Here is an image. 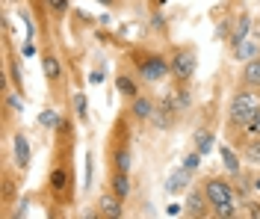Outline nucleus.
Masks as SVG:
<instances>
[{"mask_svg":"<svg viewBox=\"0 0 260 219\" xmlns=\"http://www.w3.org/2000/svg\"><path fill=\"white\" fill-rule=\"evenodd\" d=\"M74 104H77V113H80V116H86V98H83V95H77V98H74Z\"/></svg>","mask_w":260,"mask_h":219,"instance_id":"bb28decb","label":"nucleus"},{"mask_svg":"<svg viewBox=\"0 0 260 219\" xmlns=\"http://www.w3.org/2000/svg\"><path fill=\"white\" fill-rule=\"evenodd\" d=\"M222 160H225V169H231L234 175L240 172V157L231 151V148H225V145H222Z\"/></svg>","mask_w":260,"mask_h":219,"instance_id":"aec40b11","label":"nucleus"},{"mask_svg":"<svg viewBox=\"0 0 260 219\" xmlns=\"http://www.w3.org/2000/svg\"><path fill=\"white\" fill-rule=\"evenodd\" d=\"M39 124H42V128H56V124H59V118H56L53 110H45V113L39 116Z\"/></svg>","mask_w":260,"mask_h":219,"instance_id":"b1692460","label":"nucleus"},{"mask_svg":"<svg viewBox=\"0 0 260 219\" xmlns=\"http://www.w3.org/2000/svg\"><path fill=\"white\" fill-rule=\"evenodd\" d=\"M115 86H118V92H121V95H127V98H136V95H139L136 83H133L130 77H124V74H121V77H115Z\"/></svg>","mask_w":260,"mask_h":219,"instance_id":"f3484780","label":"nucleus"},{"mask_svg":"<svg viewBox=\"0 0 260 219\" xmlns=\"http://www.w3.org/2000/svg\"><path fill=\"white\" fill-rule=\"evenodd\" d=\"M243 86L260 89V56L245 59V66H243Z\"/></svg>","mask_w":260,"mask_h":219,"instance_id":"0eeeda50","label":"nucleus"},{"mask_svg":"<svg viewBox=\"0 0 260 219\" xmlns=\"http://www.w3.org/2000/svg\"><path fill=\"white\" fill-rule=\"evenodd\" d=\"M210 199H207V193H204V186L201 190H189L186 193V204H183V210H186V216H195V219H201V216H207L210 213Z\"/></svg>","mask_w":260,"mask_h":219,"instance_id":"20e7f679","label":"nucleus"},{"mask_svg":"<svg viewBox=\"0 0 260 219\" xmlns=\"http://www.w3.org/2000/svg\"><path fill=\"white\" fill-rule=\"evenodd\" d=\"M198 163H201V151H192L186 160H183V169H186V172H192V169H198Z\"/></svg>","mask_w":260,"mask_h":219,"instance_id":"a878e982","label":"nucleus"},{"mask_svg":"<svg viewBox=\"0 0 260 219\" xmlns=\"http://www.w3.org/2000/svg\"><path fill=\"white\" fill-rule=\"evenodd\" d=\"M110 190H113L115 196L124 202V199H127V193H130V178H127V172H115V169H113V181H110Z\"/></svg>","mask_w":260,"mask_h":219,"instance_id":"f8f14e48","label":"nucleus"},{"mask_svg":"<svg viewBox=\"0 0 260 219\" xmlns=\"http://www.w3.org/2000/svg\"><path fill=\"white\" fill-rule=\"evenodd\" d=\"M186 184H189V172H186V169H180L178 175H172V178H169L166 190H169V193H183Z\"/></svg>","mask_w":260,"mask_h":219,"instance_id":"4468645a","label":"nucleus"},{"mask_svg":"<svg viewBox=\"0 0 260 219\" xmlns=\"http://www.w3.org/2000/svg\"><path fill=\"white\" fill-rule=\"evenodd\" d=\"M113 169L115 172H130V151L121 145L118 151H115V157H113Z\"/></svg>","mask_w":260,"mask_h":219,"instance_id":"dca6fc26","label":"nucleus"},{"mask_svg":"<svg viewBox=\"0 0 260 219\" xmlns=\"http://www.w3.org/2000/svg\"><path fill=\"white\" fill-rule=\"evenodd\" d=\"M65 181H68L65 169H53V175H50V186H53L56 193H62V190H65Z\"/></svg>","mask_w":260,"mask_h":219,"instance_id":"412c9836","label":"nucleus"},{"mask_svg":"<svg viewBox=\"0 0 260 219\" xmlns=\"http://www.w3.org/2000/svg\"><path fill=\"white\" fill-rule=\"evenodd\" d=\"M42 68H45V77H48L50 83H56L59 77H62V66H59V59L56 56H45V62H42Z\"/></svg>","mask_w":260,"mask_h":219,"instance_id":"ddd939ff","label":"nucleus"},{"mask_svg":"<svg viewBox=\"0 0 260 219\" xmlns=\"http://www.w3.org/2000/svg\"><path fill=\"white\" fill-rule=\"evenodd\" d=\"M234 56L237 59H251V56H257V45L254 42H243V45L234 48Z\"/></svg>","mask_w":260,"mask_h":219,"instance_id":"a211bd4d","label":"nucleus"},{"mask_svg":"<svg viewBox=\"0 0 260 219\" xmlns=\"http://www.w3.org/2000/svg\"><path fill=\"white\" fill-rule=\"evenodd\" d=\"M248 30H251V18L240 15V18H237V24H234V30H231V45H234V48H237V45H243L245 36H248Z\"/></svg>","mask_w":260,"mask_h":219,"instance_id":"9d476101","label":"nucleus"},{"mask_svg":"<svg viewBox=\"0 0 260 219\" xmlns=\"http://www.w3.org/2000/svg\"><path fill=\"white\" fill-rule=\"evenodd\" d=\"M257 110H260V95L251 89V86L234 92L231 107H228V121H231V128H245Z\"/></svg>","mask_w":260,"mask_h":219,"instance_id":"f257e3e1","label":"nucleus"},{"mask_svg":"<svg viewBox=\"0 0 260 219\" xmlns=\"http://www.w3.org/2000/svg\"><path fill=\"white\" fill-rule=\"evenodd\" d=\"M195 71V56L189 51H178L172 56V74L178 77V80H189Z\"/></svg>","mask_w":260,"mask_h":219,"instance_id":"39448f33","label":"nucleus"},{"mask_svg":"<svg viewBox=\"0 0 260 219\" xmlns=\"http://www.w3.org/2000/svg\"><path fill=\"white\" fill-rule=\"evenodd\" d=\"M101 3H113V0H101Z\"/></svg>","mask_w":260,"mask_h":219,"instance_id":"c85d7f7f","label":"nucleus"},{"mask_svg":"<svg viewBox=\"0 0 260 219\" xmlns=\"http://www.w3.org/2000/svg\"><path fill=\"white\" fill-rule=\"evenodd\" d=\"M45 3L50 6V12H53V15H65V12H68V6H71V0H45Z\"/></svg>","mask_w":260,"mask_h":219,"instance_id":"5701e85b","label":"nucleus"},{"mask_svg":"<svg viewBox=\"0 0 260 219\" xmlns=\"http://www.w3.org/2000/svg\"><path fill=\"white\" fill-rule=\"evenodd\" d=\"M189 104V95L183 92V89H175V92H169L166 95V101H162V113H178Z\"/></svg>","mask_w":260,"mask_h":219,"instance_id":"1a4fd4ad","label":"nucleus"},{"mask_svg":"<svg viewBox=\"0 0 260 219\" xmlns=\"http://www.w3.org/2000/svg\"><path fill=\"white\" fill-rule=\"evenodd\" d=\"M139 62V74L145 77V80H162L169 71H172V62L169 59H162V56H157V53H145V56H139L136 59Z\"/></svg>","mask_w":260,"mask_h":219,"instance_id":"f03ea898","label":"nucleus"},{"mask_svg":"<svg viewBox=\"0 0 260 219\" xmlns=\"http://www.w3.org/2000/svg\"><path fill=\"white\" fill-rule=\"evenodd\" d=\"M243 131H245V134H248V136H260V110H257V113H254V116H251V121L245 124Z\"/></svg>","mask_w":260,"mask_h":219,"instance_id":"393cba45","label":"nucleus"},{"mask_svg":"<svg viewBox=\"0 0 260 219\" xmlns=\"http://www.w3.org/2000/svg\"><path fill=\"white\" fill-rule=\"evenodd\" d=\"M12 145H15V163L21 169H27V166H30V142H27V136L18 134Z\"/></svg>","mask_w":260,"mask_h":219,"instance_id":"9b49d317","label":"nucleus"},{"mask_svg":"<svg viewBox=\"0 0 260 219\" xmlns=\"http://www.w3.org/2000/svg\"><path fill=\"white\" fill-rule=\"evenodd\" d=\"M98 213H101V216H110V219L121 216V199L115 196L113 190H110L107 196H101V202H98Z\"/></svg>","mask_w":260,"mask_h":219,"instance_id":"423d86ee","label":"nucleus"},{"mask_svg":"<svg viewBox=\"0 0 260 219\" xmlns=\"http://www.w3.org/2000/svg\"><path fill=\"white\" fill-rule=\"evenodd\" d=\"M204 193H207V199H210L213 207L237 202V199H234V190H231V184H228V181H222V178H207V181H204Z\"/></svg>","mask_w":260,"mask_h":219,"instance_id":"7ed1b4c3","label":"nucleus"},{"mask_svg":"<svg viewBox=\"0 0 260 219\" xmlns=\"http://www.w3.org/2000/svg\"><path fill=\"white\" fill-rule=\"evenodd\" d=\"M245 160H248L251 166L260 169V136H251V139L245 142Z\"/></svg>","mask_w":260,"mask_h":219,"instance_id":"2eb2a0df","label":"nucleus"},{"mask_svg":"<svg viewBox=\"0 0 260 219\" xmlns=\"http://www.w3.org/2000/svg\"><path fill=\"white\" fill-rule=\"evenodd\" d=\"M195 145H198V151H201V154H210L213 134H207V131H198V136H195Z\"/></svg>","mask_w":260,"mask_h":219,"instance_id":"6ab92c4d","label":"nucleus"},{"mask_svg":"<svg viewBox=\"0 0 260 219\" xmlns=\"http://www.w3.org/2000/svg\"><path fill=\"white\" fill-rule=\"evenodd\" d=\"M130 113L139 118V121H151L157 110H154L151 98H145V95H136V98H133V107H130Z\"/></svg>","mask_w":260,"mask_h":219,"instance_id":"6e6552de","label":"nucleus"},{"mask_svg":"<svg viewBox=\"0 0 260 219\" xmlns=\"http://www.w3.org/2000/svg\"><path fill=\"white\" fill-rule=\"evenodd\" d=\"M213 213L219 219H231V216H237V202H231V204H219V207H213Z\"/></svg>","mask_w":260,"mask_h":219,"instance_id":"4be33fe9","label":"nucleus"},{"mask_svg":"<svg viewBox=\"0 0 260 219\" xmlns=\"http://www.w3.org/2000/svg\"><path fill=\"white\" fill-rule=\"evenodd\" d=\"M9 107H12V110H24V104L18 101V98H9Z\"/></svg>","mask_w":260,"mask_h":219,"instance_id":"cd10ccee","label":"nucleus"}]
</instances>
